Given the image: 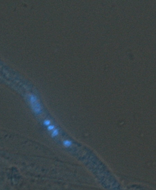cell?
Masks as SVG:
<instances>
[{
  "instance_id": "cell-2",
  "label": "cell",
  "mask_w": 156,
  "mask_h": 190,
  "mask_svg": "<svg viewBox=\"0 0 156 190\" xmlns=\"http://www.w3.org/2000/svg\"><path fill=\"white\" fill-rule=\"evenodd\" d=\"M62 144L64 147H67V148H70L73 146V143L68 140H65L63 141L62 142Z\"/></svg>"
},
{
  "instance_id": "cell-1",
  "label": "cell",
  "mask_w": 156,
  "mask_h": 190,
  "mask_svg": "<svg viewBox=\"0 0 156 190\" xmlns=\"http://www.w3.org/2000/svg\"><path fill=\"white\" fill-rule=\"evenodd\" d=\"M28 99L31 107L34 113L40 114L42 113V105L36 95L34 94H29L28 95Z\"/></svg>"
},
{
  "instance_id": "cell-3",
  "label": "cell",
  "mask_w": 156,
  "mask_h": 190,
  "mask_svg": "<svg viewBox=\"0 0 156 190\" xmlns=\"http://www.w3.org/2000/svg\"><path fill=\"white\" fill-rule=\"evenodd\" d=\"M59 132L57 129L55 128L53 131L51 132V135L53 138H56L59 136Z\"/></svg>"
},
{
  "instance_id": "cell-5",
  "label": "cell",
  "mask_w": 156,
  "mask_h": 190,
  "mask_svg": "<svg viewBox=\"0 0 156 190\" xmlns=\"http://www.w3.org/2000/svg\"><path fill=\"white\" fill-rule=\"evenodd\" d=\"M43 124H44L46 127H47V126L49 125L50 124H51V121H50V120L46 119V120H45V121H44V122H43Z\"/></svg>"
},
{
  "instance_id": "cell-4",
  "label": "cell",
  "mask_w": 156,
  "mask_h": 190,
  "mask_svg": "<svg viewBox=\"0 0 156 190\" xmlns=\"http://www.w3.org/2000/svg\"><path fill=\"white\" fill-rule=\"evenodd\" d=\"M46 127H47L48 130L49 132H51V131H53V130L56 128V127H55L54 125H52V124H50L49 125L47 126Z\"/></svg>"
}]
</instances>
